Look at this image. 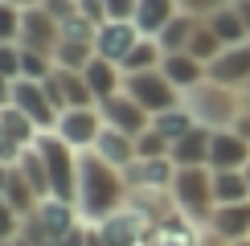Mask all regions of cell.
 Here are the masks:
<instances>
[{
	"label": "cell",
	"instance_id": "ba28073f",
	"mask_svg": "<svg viewBox=\"0 0 250 246\" xmlns=\"http://www.w3.org/2000/svg\"><path fill=\"white\" fill-rule=\"evenodd\" d=\"M103 127H107V123H103L99 107H66V111H62V119H58V127H54V136L66 140L74 152H90L99 144Z\"/></svg>",
	"mask_w": 250,
	"mask_h": 246
},
{
	"label": "cell",
	"instance_id": "d590c367",
	"mask_svg": "<svg viewBox=\"0 0 250 246\" xmlns=\"http://www.w3.org/2000/svg\"><path fill=\"white\" fill-rule=\"evenodd\" d=\"M21 13L25 8H13L0 0V41H21Z\"/></svg>",
	"mask_w": 250,
	"mask_h": 246
},
{
	"label": "cell",
	"instance_id": "ac0fdd59",
	"mask_svg": "<svg viewBox=\"0 0 250 246\" xmlns=\"http://www.w3.org/2000/svg\"><path fill=\"white\" fill-rule=\"evenodd\" d=\"M209 140H213L209 127H193L185 140H176L168 148V160L176 168H209Z\"/></svg>",
	"mask_w": 250,
	"mask_h": 246
},
{
	"label": "cell",
	"instance_id": "8fae6325",
	"mask_svg": "<svg viewBox=\"0 0 250 246\" xmlns=\"http://www.w3.org/2000/svg\"><path fill=\"white\" fill-rule=\"evenodd\" d=\"M62 41V25L54 17L45 13V8H25L21 13V45L25 49H41V54H54Z\"/></svg>",
	"mask_w": 250,
	"mask_h": 246
},
{
	"label": "cell",
	"instance_id": "d6986e66",
	"mask_svg": "<svg viewBox=\"0 0 250 246\" xmlns=\"http://www.w3.org/2000/svg\"><path fill=\"white\" fill-rule=\"evenodd\" d=\"M33 218L45 226V230L54 234V242H58L66 230H74V226L82 222V213H78V205H70V201H62V197H41L37 209H33Z\"/></svg>",
	"mask_w": 250,
	"mask_h": 246
},
{
	"label": "cell",
	"instance_id": "7bdbcfd3",
	"mask_svg": "<svg viewBox=\"0 0 250 246\" xmlns=\"http://www.w3.org/2000/svg\"><path fill=\"white\" fill-rule=\"evenodd\" d=\"M234 131H238V136H242V140L250 144V111H246V107L238 111V119H234Z\"/></svg>",
	"mask_w": 250,
	"mask_h": 246
},
{
	"label": "cell",
	"instance_id": "ffe728a7",
	"mask_svg": "<svg viewBox=\"0 0 250 246\" xmlns=\"http://www.w3.org/2000/svg\"><path fill=\"white\" fill-rule=\"evenodd\" d=\"M82 78H86L95 102H103V99H111V95H119V90H123V66H115V62H107V58H99V54H95V62H90L86 70H82Z\"/></svg>",
	"mask_w": 250,
	"mask_h": 246
},
{
	"label": "cell",
	"instance_id": "52a82bcc",
	"mask_svg": "<svg viewBox=\"0 0 250 246\" xmlns=\"http://www.w3.org/2000/svg\"><path fill=\"white\" fill-rule=\"evenodd\" d=\"M123 177H127L131 197H164V193L172 189L176 164L168 156H135L127 168H123Z\"/></svg>",
	"mask_w": 250,
	"mask_h": 246
},
{
	"label": "cell",
	"instance_id": "e575fe53",
	"mask_svg": "<svg viewBox=\"0 0 250 246\" xmlns=\"http://www.w3.org/2000/svg\"><path fill=\"white\" fill-rule=\"evenodd\" d=\"M168 148L172 144L164 140L156 127H148L144 136H135V156H168Z\"/></svg>",
	"mask_w": 250,
	"mask_h": 246
},
{
	"label": "cell",
	"instance_id": "30bf717a",
	"mask_svg": "<svg viewBox=\"0 0 250 246\" xmlns=\"http://www.w3.org/2000/svg\"><path fill=\"white\" fill-rule=\"evenodd\" d=\"M140 37L144 33L131 25V20H103V25L95 29V54L107 58V62H115V66H123Z\"/></svg>",
	"mask_w": 250,
	"mask_h": 246
},
{
	"label": "cell",
	"instance_id": "7c38bea8",
	"mask_svg": "<svg viewBox=\"0 0 250 246\" xmlns=\"http://www.w3.org/2000/svg\"><path fill=\"white\" fill-rule=\"evenodd\" d=\"M45 90L54 95V102L62 111L66 107H99L95 102V95H90V86H86V78L78 74V70H54V74L45 78Z\"/></svg>",
	"mask_w": 250,
	"mask_h": 246
},
{
	"label": "cell",
	"instance_id": "d4e9b609",
	"mask_svg": "<svg viewBox=\"0 0 250 246\" xmlns=\"http://www.w3.org/2000/svg\"><path fill=\"white\" fill-rule=\"evenodd\" d=\"M205 20H209V29H213L217 37H222V45H242V41H250V29H246L242 13H238L234 4L217 8V13H209Z\"/></svg>",
	"mask_w": 250,
	"mask_h": 246
},
{
	"label": "cell",
	"instance_id": "f907efd6",
	"mask_svg": "<svg viewBox=\"0 0 250 246\" xmlns=\"http://www.w3.org/2000/svg\"><path fill=\"white\" fill-rule=\"evenodd\" d=\"M242 172H246V184H250V164H246V168H242Z\"/></svg>",
	"mask_w": 250,
	"mask_h": 246
},
{
	"label": "cell",
	"instance_id": "7a4b0ae2",
	"mask_svg": "<svg viewBox=\"0 0 250 246\" xmlns=\"http://www.w3.org/2000/svg\"><path fill=\"white\" fill-rule=\"evenodd\" d=\"M185 107H189V115L197 119V127L226 131V127H234L238 111H242V90L205 78V82H197L193 90H185Z\"/></svg>",
	"mask_w": 250,
	"mask_h": 246
},
{
	"label": "cell",
	"instance_id": "f546056e",
	"mask_svg": "<svg viewBox=\"0 0 250 246\" xmlns=\"http://www.w3.org/2000/svg\"><path fill=\"white\" fill-rule=\"evenodd\" d=\"M164 62V49L156 37H140L135 41V49L127 54V62H123V74H140V70H160Z\"/></svg>",
	"mask_w": 250,
	"mask_h": 246
},
{
	"label": "cell",
	"instance_id": "83f0119b",
	"mask_svg": "<svg viewBox=\"0 0 250 246\" xmlns=\"http://www.w3.org/2000/svg\"><path fill=\"white\" fill-rule=\"evenodd\" d=\"M0 201H8V205L21 213V218H29V213L37 209V193H33V184H29V181L17 172V164L8 168V184H4V197H0Z\"/></svg>",
	"mask_w": 250,
	"mask_h": 246
},
{
	"label": "cell",
	"instance_id": "603a6c76",
	"mask_svg": "<svg viewBox=\"0 0 250 246\" xmlns=\"http://www.w3.org/2000/svg\"><path fill=\"white\" fill-rule=\"evenodd\" d=\"M201 25V17H193V13H176L168 25L160 29V33H156V41H160V49L164 54H181V49H189V41H193V29Z\"/></svg>",
	"mask_w": 250,
	"mask_h": 246
},
{
	"label": "cell",
	"instance_id": "681fc988",
	"mask_svg": "<svg viewBox=\"0 0 250 246\" xmlns=\"http://www.w3.org/2000/svg\"><path fill=\"white\" fill-rule=\"evenodd\" d=\"M242 107L250 111V82H246V86H242Z\"/></svg>",
	"mask_w": 250,
	"mask_h": 246
},
{
	"label": "cell",
	"instance_id": "74e56055",
	"mask_svg": "<svg viewBox=\"0 0 250 246\" xmlns=\"http://www.w3.org/2000/svg\"><path fill=\"white\" fill-rule=\"evenodd\" d=\"M41 8H45L58 25H66L70 17H78V0H41Z\"/></svg>",
	"mask_w": 250,
	"mask_h": 246
},
{
	"label": "cell",
	"instance_id": "484cf974",
	"mask_svg": "<svg viewBox=\"0 0 250 246\" xmlns=\"http://www.w3.org/2000/svg\"><path fill=\"white\" fill-rule=\"evenodd\" d=\"M213 201L217 205H234V201H250V184L242 168H213Z\"/></svg>",
	"mask_w": 250,
	"mask_h": 246
},
{
	"label": "cell",
	"instance_id": "ee69618b",
	"mask_svg": "<svg viewBox=\"0 0 250 246\" xmlns=\"http://www.w3.org/2000/svg\"><path fill=\"white\" fill-rule=\"evenodd\" d=\"M193 246H234V242H226V238H217V234L201 230V234H197V242H193Z\"/></svg>",
	"mask_w": 250,
	"mask_h": 246
},
{
	"label": "cell",
	"instance_id": "60d3db41",
	"mask_svg": "<svg viewBox=\"0 0 250 246\" xmlns=\"http://www.w3.org/2000/svg\"><path fill=\"white\" fill-rule=\"evenodd\" d=\"M78 17H86L90 25H103L107 20V4L103 0H78Z\"/></svg>",
	"mask_w": 250,
	"mask_h": 246
},
{
	"label": "cell",
	"instance_id": "f1b7e54d",
	"mask_svg": "<svg viewBox=\"0 0 250 246\" xmlns=\"http://www.w3.org/2000/svg\"><path fill=\"white\" fill-rule=\"evenodd\" d=\"M54 62L62 70H78V74H82V70L95 62V41H66V37H62L58 49H54Z\"/></svg>",
	"mask_w": 250,
	"mask_h": 246
},
{
	"label": "cell",
	"instance_id": "f35d334b",
	"mask_svg": "<svg viewBox=\"0 0 250 246\" xmlns=\"http://www.w3.org/2000/svg\"><path fill=\"white\" fill-rule=\"evenodd\" d=\"M226 4H234V0H181V8L193 13V17H209V13H217V8H226Z\"/></svg>",
	"mask_w": 250,
	"mask_h": 246
},
{
	"label": "cell",
	"instance_id": "d6a6232c",
	"mask_svg": "<svg viewBox=\"0 0 250 246\" xmlns=\"http://www.w3.org/2000/svg\"><path fill=\"white\" fill-rule=\"evenodd\" d=\"M58 70L54 54H41V49H25L21 45V78H33V82H45L49 74Z\"/></svg>",
	"mask_w": 250,
	"mask_h": 246
},
{
	"label": "cell",
	"instance_id": "7402d4cb",
	"mask_svg": "<svg viewBox=\"0 0 250 246\" xmlns=\"http://www.w3.org/2000/svg\"><path fill=\"white\" fill-rule=\"evenodd\" d=\"M90 152H95L99 160L115 164V168H127V164L135 160V140L123 136V131H115V127H103V136H99V144Z\"/></svg>",
	"mask_w": 250,
	"mask_h": 246
},
{
	"label": "cell",
	"instance_id": "c3c4849f",
	"mask_svg": "<svg viewBox=\"0 0 250 246\" xmlns=\"http://www.w3.org/2000/svg\"><path fill=\"white\" fill-rule=\"evenodd\" d=\"M8 168L13 164H0V197H4V184H8Z\"/></svg>",
	"mask_w": 250,
	"mask_h": 246
},
{
	"label": "cell",
	"instance_id": "4dcf8cb0",
	"mask_svg": "<svg viewBox=\"0 0 250 246\" xmlns=\"http://www.w3.org/2000/svg\"><path fill=\"white\" fill-rule=\"evenodd\" d=\"M0 136H4V140H13L17 148H29V144H33L41 131H37L25 115H21L17 107H4V111H0Z\"/></svg>",
	"mask_w": 250,
	"mask_h": 246
},
{
	"label": "cell",
	"instance_id": "ab89813d",
	"mask_svg": "<svg viewBox=\"0 0 250 246\" xmlns=\"http://www.w3.org/2000/svg\"><path fill=\"white\" fill-rule=\"evenodd\" d=\"M103 4H107V20H131L140 0H103Z\"/></svg>",
	"mask_w": 250,
	"mask_h": 246
},
{
	"label": "cell",
	"instance_id": "4316f807",
	"mask_svg": "<svg viewBox=\"0 0 250 246\" xmlns=\"http://www.w3.org/2000/svg\"><path fill=\"white\" fill-rule=\"evenodd\" d=\"M152 127L160 131L168 144H176V140H185L189 131L197 127V119L189 115V107L185 102H176V107H168V111H160V115H152Z\"/></svg>",
	"mask_w": 250,
	"mask_h": 246
},
{
	"label": "cell",
	"instance_id": "8d00e7d4",
	"mask_svg": "<svg viewBox=\"0 0 250 246\" xmlns=\"http://www.w3.org/2000/svg\"><path fill=\"white\" fill-rule=\"evenodd\" d=\"M21 226H25V218H21V213H17L8 201H0V242L21 238Z\"/></svg>",
	"mask_w": 250,
	"mask_h": 246
},
{
	"label": "cell",
	"instance_id": "1f68e13d",
	"mask_svg": "<svg viewBox=\"0 0 250 246\" xmlns=\"http://www.w3.org/2000/svg\"><path fill=\"white\" fill-rule=\"evenodd\" d=\"M222 37H217L213 33V29H209V20H205L201 17V25H197L193 29V41H189V54L197 58V62H205V66H209V62H217V58H222Z\"/></svg>",
	"mask_w": 250,
	"mask_h": 246
},
{
	"label": "cell",
	"instance_id": "44dd1931",
	"mask_svg": "<svg viewBox=\"0 0 250 246\" xmlns=\"http://www.w3.org/2000/svg\"><path fill=\"white\" fill-rule=\"evenodd\" d=\"M181 13V0H140L135 4V17H131V25L140 29L144 37H156L168 20Z\"/></svg>",
	"mask_w": 250,
	"mask_h": 246
},
{
	"label": "cell",
	"instance_id": "f6af8a7d",
	"mask_svg": "<svg viewBox=\"0 0 250 246\" xmlns=\"http://www.w3.org/2000/svg\"><path fill=\"white\" fill-rule=\"evenodd\" d=\"M4 107H13V82L0 78V111H4Z\"/></svg>",
	"mask_w": 250,
	"mask_h": 246
},
{
	"label": "cell",
	"instance_id": "5bb4252c",
	"mask_svg": "<svg viewBox=\"0 0 250 246\" xmlns=\"http://www.w3.org/2000/svg\"><path fill=\"white\" fill-rule=\"evenodd\" d=\"M209 78L213 82H226V86L242 90L250 82V41H242V45H226L222 58L209 62Z\"/></svg>",
	"mask_w": 250,
	"mask_h": 246
},
{
	"label": "cell",
	"instance_id": "836d02e7",
	"mask_svg": "<svg viewBox=\"0 0 250 246\" xmlns=\"http://www.w3.org/2000/svg\"><path fill=\"white\" fill-rule=\"evenodd\" d=\"M0 78H21V41H0Z\"/></svg>",
	"mask_w": 250,
	"mask_h": 246
},
{
	"label": "cell",
	"instance_id": "9c48e42d",
	"mask_svg": "<svg viewBox=\"0 0 250 246\" xmlns=\"http://www.w3.org/2000/svg\"><path fill=\"white\" fill-rule=\"evenodd\" d=\"M99 115H103V123L107 127H115V131H123V136H144V131L152 127V115L135 102L127 90H119V95H111V99H103L99 102Z\"/></svg>",
	"mask_w": 250,
	"mask_h": 246
},
{
	"label": "cell",
	"instance_id": "277c9868",
	"mask_svg": "<svg viewBox=\"0 0 250 246\" xmlns=\"http://www.w3.org/2000/svg\"><path fill=\"white\" fill-rule=\"evenodd\" d=\"M37 148H41V156H45L54 197L78 205V160H82V152H74L66 140H58L54 131H41V136H37Z\"/></svg>",
	"mask_w": 250,
	"mask_h": 246
},
{
	"label": "cell",
	"instance_id": "816d5d0a",
	"mask_svg": "<svg viewBox=\"0 0 250 246\" xmlns=\"http://www.w3.org/2000/svg\"><path fill=\"white\" fill-rule=\"evenodd\" d=\"M234 246H250V238H242V242H234Z\"/></svg>",
	"mask_w": 250,
	"mask_h": 246
},
{
	"label": "cell",
	"instance_id": "b9f144b4",
	"mask_svg": "<svg viewBox=\"0 0 250 246\" xmlns=\"http://www.w3.org/2000/svg\"><path fill=\"white\" fill-rule=\"evenodd\" d=\"M86 226H90V222H78L74 230H66L54 246H86Z\"/></svg>",
	"mask_w": 250,
	"mask_h": 246
},
{
	"label": "cell",
	"instance_id": "e0dca14e",
	"mask_svg": "<svg viewBox=\"0 0 250 246\" xmlns=\"http://www.w3.org/2000/svg\"><path fill=\"white\" fill-rule=\"evenodd\" d=\"M160 70H164V78L172 82L176 90H193L197 82H205L209 78V66H205V62H197L189 49H181V54H164V62H160Z\"/></svg>",
	"mask_w": 250,
	"mask_h": 246
},
{
	"label": "cell",
	"instance_id": "8992f818",
	"mask_svg": "<svg viewBox=\"0 0 250 246\" xmlns=\"http://www.w3.org/2000/svg\"><path fill=\"white\" fill-rule=\"evenodd\" d=\"M13 107L33 123L37 131H54L58 119H62V107L45 90V82H33V78H17L13 82Z\"/></svg>",
	"mask_w": 250,
	"mask_h": 246
},
{
	"label": "cell",
	"instance_id": "cb8c5ba5",
	"mask_svg": "<svg viewBox=\"0 0 250 246\" xmlns=\"http://www.w3.org/2000/svg\"><path fill=\"white\" fill-rule=\"evenodd\" d=\"M17 172H21V177H25L29 184H33L37 201H41V197H54V189H49V168H45V156H41L37 140L29 144L25 152H21V160H17Z\"/></svg>",
	"mask_w": 250,
	"mask_h": 246
},
{
	"label": "cell",
	"instance_id": "4fadbf2b",
	"mask_svg": "<svg viewBox=\"0 0 250 246\" xmlns=\"http://www.w3.org/2000/svg\"><path fill=\"white\" fill-rule=\"evenodd\" d=\"M99 234H103V246H144V234H148V222L131 209H119L111 213L107 222H99Z\"/></svg>",
	"mask_w": 250,
	"mask_h": 246
},
{
	"label": "cell",
	"instance_id": "bcb514c9",
	"mask_svg": "<svg viewBox=\"0 0 250 246\" xmlns=\"http://www.w3.org/2000/svg\"><path fill=\"white\" fill-rule=\"evenodd\" d=\"M86 246H103V234H99V226H95V222L86 226Z\"/></svg>",
	"mask_w": 250,
	"mask_h": 246
},
{
	"label": "cell",
	"instance_id": "5b68a950",
	"mask_svg": "<svg viewBox=\"0 0 250 246\" xmlns=\"http://www.w3.org/2000/svg\"><path fill=\"white\" fill-rule=\"evenodd\" d=\"M123 90L140 102L148 115H160V111L185 102V95L164 78V70H140V74H123Z\"/></svg>",
	"mask_w": 250,
	"mask_h": 246
},
{
	"label": "cell",
	"instance_id": "6da1fadb",
	"mask_svg": "<svg viewBox=\"0 0 250 246\" xmlns=\"http://www.w3.org/2000/svg\"><path fill=\"white\" fill-rule=\"evenodd\" d=\"M127 201H131V189H127L123 168L99 160L95 152H82V160H78V213H82V222L99 226L111 213L127 209Z\"/></svg>",
	"mask_w": 250,
	"mask_h": 246
},
{
	"label": "cell",
	"instance_id": "9a60e30c",
	"mask_svg": "<svg viewBox=\"0 0 250 246\" xmlns=\"http://www.w3.org/2000/svg\"><path fill=\"white\" fill-rule=\"evenodd\" d=\"M209 234L226 242H242L250 238V201H234V205H213L209 213V226H205Z\"/></svg>",
	"mask_w": 250,
	"mask_h": 246
},
{
	"label": "cell",
	"instance_id": "2e32d148",
	"mask_svg": "<svg viewBox=\"0 0 250 246\" xmlns=\"http://www.w3.org/2000/svg\"><path fill=\"white\" fill-rule=\"evenodd\" d=\"M250 164V144L238 136L234 127L213 131L209 140V168H246Z\"/></svg>",
	"mask_w": 250,
	"mask_h": 246
},
{
	"label": "cell",
	"instance_id": "7dc6e473",
	"mask_svg": "<svg viewBox=\"0 0 250 246\" xmlns=\"http://www.w3.org/2000/svg\"><path fill=\"white\" fill-rule=\"evenodd\" d=\"M4 4H13V8H37L41 0H4Z\"/></svg>",
	"mask_w": 250,
	"mask_h": 246
},
{
	"label": "cell",
	"instance_id": "3957f363",
	"mask_svg": "<svg viewBox=\"0 0 250 246\" xmlns=\"http://www.w3.org/2000/svg\"><path fill=\"white\" fill-rule=\"evenodd\" d=\"M168 197H172V209L181 218H189L197 230H205L213 205H217L213 201V168H176Z\"/></svg>",
	"mask_w": 250,
	"mask_h": 246
}]
</instances>
